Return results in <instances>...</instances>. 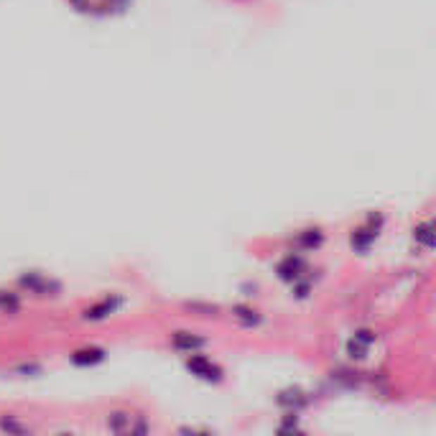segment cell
Instances as JSON below:
<instances>
[{
    "label": "cell",
    "instance_id": "1",
    "mask_svg": "<svg viewBox=\"0 0 436 436\" xmlns=\"http://www.w3.org/2000/svg\"><path fill=\"white\" fill-rule=\"evenodd\" d=\"M108 426L115 434H143L148 429L146 423L141 421V416H135L130 411H115V413H110Z\"/></svg>",
    "mask_w": 436,
    "mask_h": 436
},
{
    "label": "cell",
    "instance_id": "2",
    "mask_svg": "<svg viewBox=\"0 0 436 436\" xmlns=\"http://www.w3.org/2000/svg\"><path fill=\"white\" fill-rule=\"evenodd\" d=\"M187 368L192 370L197 378H201V380H215V382L222 380V370L204 355H194V352H192V357L187 360Z\"/></svg>",
    "mask_w": 436,
    "mask_h": 436
},
{
    "label": "cell",
    "instance_id": "3",
    "mask_svg": "<svg viewBox=\"0 0 436 436\" xmlns=\"http://www.w3.org/2000/svg\"><path fill=\"white\" fill-rule=\"evenodd\" d=\"M301 270H304V263H301V258H286V261L278 266V273H281V278H286V281H296L299 275H301Z\"/></svg>",
    "mask_w": 436,
    "mask_h": 436
},
{
    "label": "cell",
    "instance_id": "4",
    "mask_svg": "<svg viewBox=\"0 0 436 436\" xmlns=\"http://www.w3.org/2000/svg\"><path fill=\"white\" fill-rule=\"evenodd\" d=\"M174 344L179 349H184V352H194L197 347H201V340H197V337H192V335H187V332H179L176 335V340H174Z\"/></svg>",
    "mask_w": 436,
    "mask_h": 436
},
{
    "label": "cell",
    "instance_id": "5",
    "mask_svg": "<svg viewBox=\"0 0 436 436\" xmlns=\"http://www.w3.org/2000/svg\"><path fill=\"white\" fill-rule=\"evenodd\" d=\"M235 316L240 319L245 327H253V324L261 322V316H258V311H250V309H242V306H237L235 309Z\"/></svg>",
    "mask_w": 436,
    "mask_h": 436
},
{
    "label": "cell",
    "instance_id": "6",
    "mask_svg": "<svg viewBox=\"0 0 436 436\" xmlns=\"http://www.w3.org/2000/svg\"><path fill=\"white\" fill-rule=\"evenodd\" d=\"M80 355L85 357H74V363H97L102 360V349H82Z\"/></svg>",
    "mask_w": 436,
    "mask_h": 436
},
{
    "label": "cell",
    "instance_id": "7",
    "mask_svg": "<svg viewBox=\"0 0 436 436\" xmlns=\"http://www.w3.org/2000/svg\"><path fill=\"white\" fill-rule=\"evenodd\" d=\"M416 237L426 245V248H431V222H423V225H418L416 228Z\"/></svg>",
    "mask_w": 436,
    "mask_h": 436
}]
</instances>
